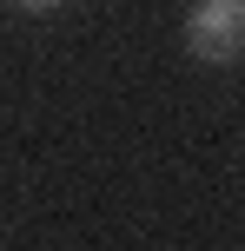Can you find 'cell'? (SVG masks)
Returning a JSON list of instances; mask_svg holds the SVG:
<instances>
[{
	"label": "cell",
	"instance_id": "6da1fadb",
	"mask_svg": "<svg viewBox=\"0 0 245 251\" xmlns=\"http://www.w3.org/2000/svg\"><path fill=\"white\" fill-rule=\"evenodd\" d=\"M186 53L199 66H239L245 53V0H199L186 13Z\"/></svg>",
	"mask_w": 245,
	"mask_h": 251
},
{
	"label": "cell",
	"instance_id": "7a4b0ae2",
	"mask_svg": "<svg viewBox=\"0 0 245 251\" xmlns=\"http://www.w3.org/2000/svg\"><path fill=\"white\" fill-rule=\"evenodd\" d=\"M7 7H20V13H53V7H66V0H7Z\"/></svg>",
	"mask_w": 245,
	"mask_h": 251
}]
</instances>
